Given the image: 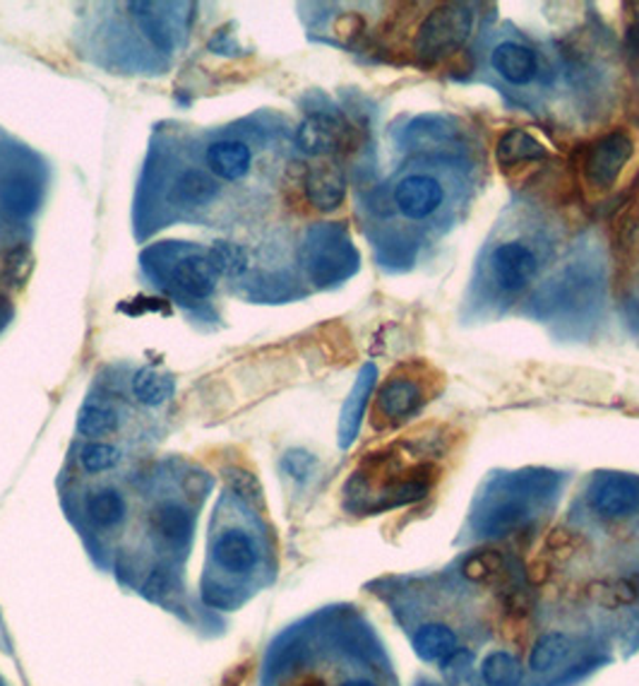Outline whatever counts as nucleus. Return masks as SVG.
Masks as SVG:
<instances>
[{"instance_id": "obj_1", "label": "nucleus", "mask_w": 639, "mask_h": 686, "mask_svg": "<svg viewBox=\"0 0 639 686\" xmlns=\"http://www.w3.org/2000/svg\"><path fill=\"white\" fill-rule=\"evenodd\" d=\"M436 479L438 467L433 463H409L405 450L388 448L361 465V470L349 479L347 496L356 510L376 514V510L421 501L433 489Z\"/></svg>"}, {"instance_id": "obj_2", "label": "nucleus", "mask_w": 639, "mask_h": 686, "mask_svg": "<svg viewBox=\"0 0 639 686\" xmlns=\"http://www.w3.org/2000/svg\"><path fill=\"white\" fill-rule=\"evenodd\" d=\"M438 378L440 374L423 361L399 364L378 388L373 412H370L373 427L385 431L407 425L430 402V396L438 390Z\"/></svg>"}, {"instance_id": "obj_3", "label": "nucleus", "mask_w": 639, "mask_h": 686, "mask_svg": "<svg viewBox=\"0 0 639 686\" xmlns=\"http://www.w3.org/2000/svg\"><path fill=\"white\" fill-rule=\"evenodd\" d=\"M548 481H553L548 473L515 475L505 479L493 494L486 496V508L481 514L483 535H502L525 528L531 518V506L546 491Z\"/></svg>"}, {"instance_id": "obj_4", "label": "nucleus", "mask_w": 639, "mask_h": 686, "mask_svg": "<svg viewBox=\"0 0 639 686\" xmlns=\"http://www.w3.org/2000/svg\"><path fill=\"white\" fill-rule=\"evenodd\" d=\"M635 157V140L628 130L616 128L593 138L577 152V171L591 193H608Z\"/></svg>"}, {"instance_id": "obj_5", "label": "nucleus", "mask_w": 639, "mask_h": 686, "mask_svg": "<svg viewBox=\"0 0 639 686\" xmlns=\"http://www.w3.org/2000/svg\"><path fill=\"white\" fill-rule=\"evenodd\" d=\"M473 29V10L465 3H445L428 12L413 39V53L421 63H440L462 51Z\"/></svg>"}, {"instance_id": "obj_6", "label": "nucleus", "mask_w": 639, "mask_h": 686, "mask_svg": "<svg viewBox=\"0 0 639 686\" xmlns=\"http://www.w3.org/2000/svg\"><path fill=\"white\" fill-rule=\"evenodd\" d=\"M587 501L601 518H635L639 516V477L601 473L591 479Z\"/></svg>"}, {"instance_id": "obj_7", "label": "nucleus", "mask_w": 639, "mask_h": 686, "mask_svg": "<svg viewBox=\"0 0 639 686\" xmlns=\"http://www.w3.org/2000/svg\"><path fill=\"white\" fill-rule=\"evenodd\" d=\"M308 248V270L320 282L339 280L356 270V253L351 241L341 237L335 229H316L310 231Z\"/></svg>"}, {"instance_id": "obj_8", "label": "nucleus", "mask_w": 639, "mask_h": 686, "mask_svg": "<svg viewBox=\"0 0 639 686\" xmlns=\"http://www.w3.org/2000/svg\"><path fill=\"white\" fill-rule=\"evenodd\" d=\"M488 270L502 291L519 295V291H525L533 277H537L539 256L522 241H505L496 246L493 253H490Z\"/></svg>"}, {"instance_id": "obj_9", "label": "nucleus", "mask_w": 639, "mask_h": 686, "mask_svg": "<svg viewBox=\"0 0 639 686\" xmlns=\"http://www.w3.org/2000/svg\"><path fill=\"white\" fill-rule=\"evenodd\" d=\"M445 200V188L428 173H409L395 186V206L411 222L428 220L436 215Z\"/></svg>"}, {"instance_id": "obj_10", "label": "nucleus", "mask_w": 639, "mask_h": 686, "mask_svg": "<svg viewBox=\"0 0 639 686\" xmlns=\"http://www.w3.org/2000/svg\"><path fill=\"white\" fill-rule=\"evenodd\" d=\"M548 159L546 145L525 128H510L496 142V162L502 173H512L529 165H539Z\"/></svg>"}, {"instance_id": "obj_11", "label": "nucleus", "mask_w": 639, "mask_h": 686, "mask_svg": "<svg viewBox=\"0 0 639 686\" xmlns=\"http://www.w3.org/2000/svg\"><path fill=\"white\" fill-rule=\"evenodd\" d=\"M303 188L310 206L320 212H332L347 198V177L335 162H322L306 171Z\"/></svg>"}, {"instance_id": "obj_12", "label": "nucleus", "mask_w": 639, "mask_h": 686, "mask_svg": "<svg viewBox=\"0 0 639 686\" xmlns=\"http://www.w3.org/2000/svg\"><path fill=\"white\" fill-rule=\"evenodd\" d=\"M376 378H378L376 364H366V367L359 371V378H356L345 407H341V417H339V446L341 448H349L356 441V436H359L366 407L370 402V396H373Z\"/></svg>"}, {"instance_id": "obj_13", "label": "nucleus", "mask_w": 639, "mask_h": 686, "mask_svg": "<svg viewBox=\"0 0 639 686\" xmlns=\"http://www.w3.org/2000/svg\"><path fill=\"white\" fill-rule=\"evenodd\" d=\"M347 138V126L330 113H313L301 123V128L296 130V145L306 155H330L339 150L345 145Z\"/></svg>"}, {"instance_id": "obj_14", "label": "nucleus", "mask_w": 639, "mask_h": 686, "mask_svg": "<svg viewBox=\"0 0 639 686\" xmlns=\"http://www.w3.org/2000/svg\"><path fill=\"white\" fill-rule=\"evenodd\" d=\"M490 66L510 84H529L539 76V56L519 41H502L490 53Z\"/></svg>"}, {"instance_id": "obj_15", "label": "nucleus", "mask_w": 639, "mask_h": 686, "mask_svg": "<svg viewBox=\"0 0 639 686\" xmlns=\"http://www.w3.org/2000/svg\"><path fill=\"white\" fill-rule=\"evenodd\" d=\"M219 196V181L210 171L188 169L178 177L169 191V202L178 208H200Z\"/></svg>"}, {"instance_id": "obj_16", "label": "nucleus", "mask_w": 639, "mask_h": 686, "mask_svg": "<svg viewBox=\"0 0 639 686\" xmlns=\"http://www.w3.org/2000/svg\"><path fill=\"white\" fill-rule=\"evenodd\" d=\"M252 155L246 142L239 140H224L214 142L210 150H207V167L214 179L224 181H239L250 171Z\"/></svg>"}, {"instance_id": "obj_17", "label": "nucleus", "mask_w": 639, "mask_h": 686, "mask_svg": "<svg viewBox=\"0 0 639 686\" xmlns=\"http://www.w3.org/2000/svg\"><path fill=\"white\" fill-rule=\"evenodd\" d=\"M214 559L231 574H248L258 564V549L252 539L241 530H227L217 537Z\"/></svg>"}, {"instance_id": "obj_18", "label": "nucleus", "mask_w": 639, "mask_h": 686, "mask_svg": "<svg viewBox=\"0 0 639 686\" xmlns=\"http://www.w3.org/2000/svg\"><path fill=\"white\" fill-rule=\"evenodd\" d=\"M173 277H176V285L181 287L186 295L202 299V297L212 295L219 275L207 256H190L178 262Z\"/></svg>"}, {"instance_id": "obj_19", "label": "nucleus", "mask_w": 639, "mask_h": 686, "mask_svg": "<svg viewBox=\"0 0 639 686\" xmlns=\"http://www.w3.org/2000/svg\"><path fill=\"white\" fill-rule=\"evenodd\" d=\"M413 653L419 655L423 663L448 660L457 653V634L448 624H426L413 634Z\"/></svg>"}, {"instance_id": "obj_20", "label": "nucleus", "mask_w": 639, "mask_h": 686, "mask_svg": "<svg viewBox=\"0 0 639 686\" xmlns=\"http://www.w3.org/2000/svg\"><path fill=\"white\" fill-rule=\"evenodd\" d=\"M589 597L593 603H599L608 609L630 607L639 600V576H620V578H606L599 583H591Z\"/></svg>"}, {"instance_id": "obj_21", "label": "nucleus", "mask_w": 639, "mask_h": 686, "mask_svg": "<svg viewBox=\"0 0 639 686\" xmlns=\"http://www.w3.org/2000/svg\"><path fill=\"white\" fill-rule=\"evenodd\" d=\"M462 576L471 583L496 586L508 576V561L498 549H477L462 561Z\"/></svg>"}, {"instance_id": "obj_22", "label": "nucleus", "mask_w": 639, "mask_h": 686, "mask_svg": "<svg viewBox=\"0 0 639 686\" xmlns=\"http://www.w3.org/2000/svg\"><path fill=\"white\" fill-rule=\"evenodd\" d=\"M128 10L136 14L140 27L144 29V34L150 37L154 47L163 53L173 51V27L169 18L161 10L159 3H130Z\"/></svg>"}, {"instance_id": "obj_23", "label": "nucleus", "mask_w": 639, "mask_h": 686, "mask_svg": "<svg viewBox=\"0 0 639 686\" xmlns=\"http://www.w3.org/2000/svg\"><path fill=\"white\" fill-rule=\"evenodd\" d=\"M152 528L173 545H183L190 537V516L183 506L173 501H163L152 508L150 514Z\"/></svg>"}, {"instance_id": "obj_24", "label": "nucleus", "mask_w": 639, "mask_h": 686, "mask_svg": "<svg viewBox=\"0 0 639 686\" xmlns=\"http://www.w3.org/2000/svg\"><path fill=\"white\" fill-rule=\"evenodd\" d=\"M176 390V381L171 374H163L159 369L144 367L132 378V392H136L138 402L147 405V407H157L163 405Z\"/></svg>"}, {"instance_id": "obj_25", "label": "nucleus", "mask_w": 639, "mask_h": 686, "mask_svg": "<svg viewBox=\"0 0 639 686\" xmlns=\"http://www.w3.org/2000/svg\"><path fill=\"white\" fill-rule=\"evenodd\" d=\"M572 653V640L560 632H548L539 636L537 644L531 646L529 653V667L533 673H548L556 665H560Z\"/></svg>"}, {"instance_id": "obj_26", "label": "nucleus", "mask_w": 639, "mask_h": 686, "mask_svg": "<svg viewBox=\"0 0 639 686\" xmlns=\"http://www.w3.org/2000/svg\"><path fill=\"white\" fill-rule=\"evenodd\" d=\"M34 268V258L27 248H8L0 251V297H8L12 291H18L29 272Z\"/></svg>"}, {"instance_id": "obj_27", "label": "nucleus", "mask_w": 639, "mask_h": 686, "mask_svg": "<svg viewBox=\"0 0 639 686\" xmlns=\"http://www.w3.org/2000/svg\"><path fill=\"white\" fill-rule=\"evenodd\" d=\"M522 663L508 650L490 653L481 663V677L486 686H519L522 684Z\"/></svg>"}, {"instance_id": "obj_28", "label": "nucleus", "mask_w": 639, "mask_h": 686, "mask_svg": "<svg viewBox=\"0 0 639 686\" xmlns=\"http://www.w3.org/2000/svg\"><path fill=\"white\" fill-rule=\"evenodd\" d=\"M118 429V415L111 405L101 400H89L82 405V410L78 415V431L89 439H97V436H107Z\"/></svg>"}, {"instance_id": "obj_29", "label": "nucleus", "mask_w": 639, "mask_h": 686, "mask_svg": "<svg viewBox=\"0 0 639 686\" xmlns=\"http://www.w3.org/2000/svg\"><path fill=\"white\" fill-rule=\"evenodd\" d=\"M87 514H89V518H92V523L101 525V528H111V525H118L123 520L126 501L118 491L101 489V491L89 496Z\"/></svg>"}, {"instance_id": "obj_30", "label": "nucleus", "mask_w": 639, "mask_h": 686, "mask_svg": "<svg viewBox=\"0 0 639 686\" xmlns=\"http://www.w3.org/2000/svg\"><path fill=\"white\" fill-rule=\"evenodd\" d=\"M207 258H210L217 275H224V277H239L248 268L246 248L239 243H231V241H217L210 248Z\"/></svg>"}, {"instance_id": "obj_31", "label": "nucleus", "mask_w": 639, "mask_h": 686, "mask_svg": "<svg viewBox=\"0 0 639 686\" xmlns=\"http://www.w3.org/2000/svg\"><path fill=\"white\" fill-rule=\"evenodd\" d=\"M118 460H121V450H118L111 444H101V441L87 444L82 448V454H80L82 467H84L87 473H92V475L111 470V467L118 465Z\"/></svg>"}, {"instance_id": "obj_32", "label": "nucleus", "mask_w": 639, "mask_h": 686, "mask_svg": "<svg viewBox=\"0 0 639 686\" xmlns=\"http://www.w3.org/2000/svg\"><path fill=\"white\" fill-rule=\"evenodd\" d=\"M3 202L6 208L18 212V215H27L37 208V188L34 183H29L24 179H12L10 183L3 186Z\"/></svg>"}, {"instance_id": "obj_33", "label": "nucleus", "mask_w": 639, "mask_h": 686, "mask_svg": "<svg viewBox=\"0 0 639 686\" xmlns=\"http://www.w3.org/2000/svg\"><path fill=\"white\" fill-rule=\"evenodd\" d=\"M227 485L233 489V494L239 496L241 501L248 506H262V487L258 477L246 470H229L227 473Z\"/></svg>"}, {"instance_id": "obj_34", "label": "nucleus", "mask_w": 639, "mask_h": 686, "mask_svg": "<svg viewBox=\"0 0 639 686\" xmlns=\"http://www.w3.org/2000/svg\"><path fill=\"white\" fill-rule=\"evenodd\" d=\"M284 467L291 473V477L296 479H306L310 473H313L316 467V458H310L303 450H293L284 458Z\"/></svg>"}, {"instance_id": "obj_35", "label": "nucleus", "mask_w": 639, "mask_h": 686, "mask_svg": "<svg viewBox=\"0 0 639 686\" xmlns=\"http://www.w3.org/2000/svg\"><path fill=\"white\" fill-rule=\"evenodd\" d=\"M366 29V22L359 18V14H345V18H339L337 22V34L345 39H356Z\"/></svg>"}, {"instance_id": "obj_36", "label": "nucleus", "mask_w": 639, "mask_h": 686, "mask_svg": "<svg viewBox=\"0 0 639 686\" xmlns=\"http://www.w3.org/2000/svg\"><path fill=\"white\" fill-rule=\"evenodd\" d=\"M183 487L188 494H196V496H202L207 491V487H210V479H207L202 473H190L183 481Z\"/></svg>"}, {"instance_id": "obj_37", "label": "nucleus", "mask_w": 639, "mask_h": 686, "mask_svg": "<svg viewBox=\"0 0 639 686\" xmlns=\"http://www.w3.org/2000/svg\"><path fill=\"white\" fill-rule=\"evenodd\" d=\"M628 39L632 47L639 51V6L635 8L632 18H630V24H628Z\"/></svg>"}, {"instance_id": "obj_38", "label": "nucleus", "mask_w": 639, "mask_h": 686, "mask_svg": "<svg viewBox=\"0 0 639 686\" xmlns=\"http://www.w3.org/2000/svg\"><path fill=\"white\" fill-rule=\"evenodd\" d=\"M341 686H376V684L366 682V679H351V682H345Z\"/></svg>"}, {"instance_id": "obj_39", "label": "nucleus", "mask_w": 639, "mask_h": 686, "mask_svg": "<svg viewBox=\"0 0 639 686\" xmlns=\"http://www.w3.org/2000/svg\"><path fill=\"white\" fill-rule=\"evenodd\" d=\"M303 686H313V684H303Z\"/></svg>"}, {"instance_id": "obj_40", "label": "nucleus", "mask_w": 639, "mask_h": 686, "mask_svg": "<svg viewBox=\"0 0 639 686\" xmlns=\"http://www.w3.org/2000/svg\"><path fill=\"white\" fill-rule=\"evenodd\" d=\"M428 686H433V684H428Z\"/></svg>"}]
</instances>
